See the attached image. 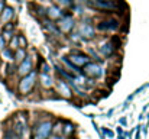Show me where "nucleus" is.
<instances>
[{
	"label": "nucleus",
	"instance_id": "nucleus-24",
	"mask_svg": "<svg viewBox=\"0 0 149 139\" xmlns=\"http://www.w3.org/2000/svg\"><path fill=\"white\" fill-rule=\"evenodd\" d=\"M6 7V4H4V0H0V13L3 12V9Z\"/></svg>",
	"mask_w": 149,
	"mask_h": 139
},
{
	"label": "nucleus",
	"instance_id": "nucleus-10",
	"mask_svg": "<svg viewBox=\"0 0 149 139\" xmlns=\"http://www.w3.org/2000/svg\"><path fill=\"white\" fill-rule=\"evenodd\" d=\"M32 70H33V58H32L31 55H26L25 59H22V61L19 62V65L16 67V73H17V75H20V77L29 74Z\"/></svg>",
	"mask_w": 149,
	"mask_h": 139
},
{
	"label": "nucleus",
	"instance_id": "nucleus-11",
	"mask_svg": "<svg viewBox=\"0 0 149 139\" xmlns=\"http://www.w3.org/2000/svg\"><path fill=\"white\" fill-rule=\"evenodd\" d=\"M114 49H116L114 39H107V41H104L103 44L99 45V54L104 58H110L114 54Z\"/></svg>",
	"mask_w": 149,
	"mask_h": 139
},
{
	"label": "nucleus",
	"instance_id": "nucleus-6",
	"mask_svg": "<svg viewBox=\"0 0 149 139\" xmlns=\"http://www.w3.org/2000/svg\"><path fill=\"white\" fill-rule=\"evenodd\" d=\"M56 25H58V28L62 34H71L72 29L77 26V23H75V20L71 15H64L61 19L56 20Z\"/></svg>",
	"mask_w": 149,
	"mask_h": 139
},
{
	"label": "nucleus",
	"instance_id": "nucleus-15",
	"mask_svg": "<svg viewBox=\"0 0 149 139\" xmlns=\"http://www.w3.org/2000/svg\"><path fill=\"white\" fill-rule=\"evenodd\" d=\"M0 15H1V16H0L1 22L7 23L9 20H12V19H13V16H15V10H13V7H9V6H6Z\"/></svg>",
	"mask_w": 149,
	"mask_h": 139
},
{
	"label": "nucleus",
	"instance_id": "nucleus-17",
	"mask_svg": "<svg viewBox=\"0 0 149 139\" xmlns=\"http://www.w3.org/2000/svg\"><path fill=\"white\" fill-rule=\"evenodd\" d=\"M52 1H54V4H56L62 10L64 9H71L74 6V0H52Z\"/></svg>",
	"mask_w": 149,
	"mask_h": 139
},
{
	"label": "nucleus",
	"instance_id": "nucleus-13",
	"mask_svg": "<svg viewBox=\"0 0 149 139\" xmlns=\"http://www.w3.org/2000/svg\"><path fill=\"white\" fill-rule=\"evenodd\" d=\"M61 62H62V65L67 68V71H70V73L74 74V75H78V74L83 73V70L78 68L74 62H71V59H70L68 57H62V58H61Z\"/></svg>",
	"mask_w": 149,
	"mask_h": 139
},
{
	"label": "nucleus",
	"instance_id": "nucleus-18",
	"mask_svg": "<svg viewBox=\"0 0 149 139\" xmlns=\"http://www.w3.org/2000/svg\"><path fill=\"white\" fill-rule=\"evenodd\" d=\"M28 55V52H26V49L25 48H22V46H19L16 51H15V61L16 62H20L22 59H25V57Z\"/></svg>",
	"mask_w": 149,
	"mask_h": 139
},
{
	"label": "nucleus",
	"instance_id": "nucleus-14",
	"mask_svg": "<svg viewBox=\"0 0 149 139\" xmlns=\"http://www.w3.org/2000/svg\"><path fill=\"white\" fill-rule=\"evenodd\" d=\"M39 81H41V86L44 89H54V86H55V80L52 78L49 73H41Z\"/></svg>",
	"mask_w": 149,
	"mask_h": 139
},
{
	"label": "nucleus",
	"instance_id": "nucleus-8",
	"mask_svg": "<svg viewBox=\"0 0 149 139\" xmlns=\"http://www.w3.org/2000/svg\"><path fill=\"white\" fill-rule=\"evenodd\" d=\"M78 36L84 39H94L96 36V28L90 22H81L78 25Z\"/></svg>",
	"mask_w": 149,
	"mask_h": 139
},
{
	"label": "nucleus",
	"instance_id": "nucleus-2",
	"mask_svg": "<svg viewBox=\"0 0 149 139\" xmlns=\"http://www.w3.org/2000/svg\"><path fill=\"white\" fill-rule=\"evenodd\" d=\"M54 131V122L52 120H38L32 126L31 131V139H48Z\"/></svg>",
	"mask_w": 149,
	"mask_h": 139
},
{
	"label": "nucleus",
	"instance_id": "nucleus-23",
	"mask_svg": "<svg viewBox=\"0 0 149 139\" xmlns=\"http://www.w3.org/2000/svg\"><path fill=\"white\" fill-rule=\"evenodd\" d=\"M9 139H20V136H19V135H16V133H15V131H10V136H9Z\"/></svg>",
	"mask_w": 149,
	"mask_h": 139
},
{
	"label": "nucleus",
	"instance_id": "nucleus-4",
	"mask_svg": "<svg viewBox=\"0 0 149 139\" xmlns=\"http://www.w3.org/2000/svg\"><path fill=\"white\" fill-rule=\"evenodd\" d=\"M120 20L117 17H113V16H109V17H104L97 22L96 25V29L100 32H104V34H113V32H117L120 29Z\"/></svg>",
	"mask_w": 149,
	"mask_h": 139
},
{
	"label": "nucleus",
	"instance_id": "nucleus-12",
	"mask_svg": "<svg viewBox=\"0 0 149 139\" xmlns=\"http://www.w3.org/2000/svg\"><path fill=\"white\" fill-rule=\"evenodd\" d=\"M65 13L62 12V9L61 7H58L56 4H52L49 7H47V17L51 19V20H58V19H61L62 16H64Z\"/></svg>",
	"mask_w": 149,
	"mask_h": 139
},
{
	"label": "nucleus",
	"instance_id": "nucleus-1",
	"mask_svg": "<svg viewBox=\"0 0 149 139\" xmlns=\"http://www.w3.org/2000/svg\"><path fill=\"white\" fill-rule=\"evenodd\" d=\"M86 3L88 7L104 13H116L122 9V0H86Z\"/></svg>",
	"mask_w": 149,
	"mask_h": 139
},
{
	"label": "nucleus",
	"instance_id": "nucleus-20",
	"mask_svg": "<svg viewBox=\"0 0 149 139\" xmlns=\"http://www.w3.org/2000/svg\"><path fill=\"white\" fill-rule=\"evenodd\" d=\"M17 48H19V39H17V36H15V38H12V42H10V49L16 51Z\"/></svg>",
	"mask_w": 149,
	"mask_h": 139
},
{
	"label": "nucleus",
	"instance_id": "nucleus-16",
	"mask_svg": "<svg viewBox=\"0 0 149 139\" xmlns=\"http://www.w3.org/2000/svg\"><path fill=\"white\" fill-rule=\"evenodd\" d=\"M74 133H75V126L72 123H70V122H65L64 123V129H62V136L71 138Z\"/></svg>",
	"mask_w": 149,
	"mask_h": 139
},
{
	"label": "nucleus",
	"instance_id": "nucleus-21",
	"mask_svg": "<svg viewBox=\"0 0 149 139\" xmlns=\"http://www.w3.org/2000/svg\"><path fill=\"white\" fill-rule=\"evenodd\" d=\"M17 39H19V46H22V48H26L28 42H26V39H25V36H23V35H17Z\"/></svg>",
	"mask_w": 149,
	"mask_h": 139
},
{
	"label": "nucleus",
	"instance_id": "nucleus-3",
	"mask_svg": "<svg viewBox=\"0 0 149 139\" xmlns=\"http://www.w3.org/2000/svg\"><path fill=\"white\" fill-rule=\"evenodd\" d=\"M36 83H38V73L32 70L29 74L23 75V77L19 80L17 92L20 93L22 96H28L29 93H32V90L35 89Z\"/></svg>",
	"mask_w": 149,
	"mask_h": 139
},
{
	"label": "nucleus",
	"instance_id": "nucleus-22",
	"mask_svg": "<svg viewBox=\"0 0 149 139\" xmlns=\"http://www.w3.org/2000/svg\"><path fill=\"white\" fill-rule=\"evenodd\" d=\"M4 48H6V39L3 35H0V51H3Z\"/></svg>",
	"mask_w": 149,
	"mask_h": 139
},
{
	"label": "nucleus",
	"instance_id": "nucleus-9",
	"mask_svg": "<svg viewBox=\"0 0 149 139\" xmlns=\"http://www.w3.org/2000/svg\"><path fill=\"white\" fill-rule=\"evenodd\" d=\"M54 89L56 90V93H58L61 97H64V98H71V97H72V90H71L70 84L67 83V80H64V78H58V80L55 81Z\"/></svg>",
	"mask_w": 149,
	"mask_h": 139
},
{
	"label": "nucleus",
	"instance_id": "nucleus-25",
	"mask_svg": "<svg viewBox=\"0 0 149 139\" xmlns=\"http://www.w3.org/2000/svg\"><path fill=\"white\" fill-rule=\"evenodd\" d=\"M48 139H65V136H59V135H54V136H49Z\"/></svg>",
	"mask_w": 149,
	"mask_h": 139
},
{
	"label": "nucleus",
	"instance_id": "nucleus-19",
	"mask_svg": "<svg viewBox=\"0 0 149 139\" xmlns=\"http://www.w3.org/2000/svg\"><path fill=\"white\" fill-rule=\"evenodd\" d=\"M0 52H1V57H3L4 59H7V61H15V51H13V49L4 48V49L0 51Z\"/></svg>",
	"mask_w": 149,
	"mask_h": 139
},
{
	"label": "nucleus",
	"instance_id": "nucleus-5",
	"mask_svg": "<svg viewBox=\"0 0 149 139\" xmlns=\"http://www.w3.org/2000/svg\"><path fill=\"white\" fill-rule=\"evenodd\" d=\"M83 74L87 77V78H91V80H99V78H103L104 74H106V70L100 65L99 62H88L84 70H83Z\"/></svg>",
	"mask_w": 149,
	"mask_h": 139
},
{
	"label": "nucleus",
	"instance_id": "nucleus-7",
	"mask_svg": "<svg viewBox=\"0 0 149 139\" xmlns=\"http://www.w3.org/2000/svg\"><path fill=\"white\" fill-rule=\"evenodd\" d=\"M68 58H70L71 62H74L78 68H84V67L91 61V58H90L87 54L81 52V51H72V52L68 55Z\"/></svg>",
	"mask_w": 149,
	"mask_h": 139
}]
</instances>
